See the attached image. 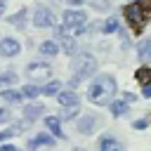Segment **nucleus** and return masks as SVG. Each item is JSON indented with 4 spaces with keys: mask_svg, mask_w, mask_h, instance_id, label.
<instances>
[{
    "mask_svg": "<svg viewBox=\"0 0 151 151\" xmlns=\"http://www.w3.org/2000/svg\"><path fill=\"white\" fill-rule=\"evenodd\" d=\"M113 94H116V80L111 76H99L87 90V99L94 104H109L113 101Z\"/></svg>",
    "mask_w": 151,
    "mask_h": 151,
    "instance_id": "f257e3e1",
    "label": "nucleus"
},
{
    "mask_svg": "<svg viewBox=\"0 0 151 151\" xmlns=\"http://www.w3.org/2000/svg\"><path fill=\"white\" fill-rule=\"evenodd\" d=\"M146 12H149V7L139 0V2H130V5H125V9H123V14H125V21L132 26V31L134 33H139L142 31V26H144V21H146Z\"/></svg>",
    "mask_w": 151,
    "mask_h": 151,
    "instance_id": "f03ea898",
    "label": "nucleus"
},
{
    "mask_svg": "<svg viewBox=\"0 0 151 151\" xmlns=\"http://www.w3.org/2000/svg\"><path fill=\"white\" fill-rule=\"evenodd\" d=\"M71 66H73V73L78 78H90V76L97 73V59L92 54H78L71 61Z\"/></svg>",
    "mask_w": 151,
    "mask_h": 151,
    "instance_id": "7ed1b4c3",
    "label": "nucleus"
},
{
    "mask_svg": "<svg viewBox=\"0 0 151 151\" xmlns=\"http://www.w3.org/2000/svg\"><path fill=\"white\" fill-rule=\"evenodd\" d=\"M33 26H38V28H50V26H54V12H52L50 7H45V5H38V7L33 9Z\"/></svg>",
    "mask_w": 151,
    "mask_h": 151,
    "instance_id": "20e7f679",
    "label": "nucleus"
},
{
    "mask_svg": "<svg viewBox=\"0 0 151 151\" xmlns=\"http://www.w3.org/2000/svg\"><path fill=\"white\" fill-rule=\"evenodd\" d=\"M26 73L31 80H50V64L47 61H31L26 66Z\"/></svg>",
    "mask_w": 151,
    "mask_h": 151,
    "instance_id": "39448f33",
    "label": "nucleus"
},
{
    "mask_svg": "<svg viewBox=\"0 0 151 151\" xmlns=\"http://www.w3.org/2000/svg\"><path fill=\"white\" fill-rule=\"evenodd\" d=\"M61 21H64L66 28H76V26L87 24V14H85L83 9H66V12L61 14Z\"/></svg>",
    "mask_w": 151,
    "mask_h": 151,
    "instance_id": "423d86ee",
    "label": "nucleus"
},
{
    "mask_svg": "<svg viewBox=\"0 0 151 151\" xmlns=\"http://www.w3.org/2000/svg\"><path fill=\"white\" fill-rule=\"evenodd\" d=\"M19 52H21L19 40H14V38H2L0 40V54L2 57H17Z\"/></svg>",
    "mask_w": 151,
    "mask_h": 151,
    "instance_id": "0eeeda50",
    "label": "nucleus"
},
{
    "mask_svg": "<svg viewBox=\"0 0 151 151\" xmlns=\"http://www.w3.org/2000/svg\"><path fill=\"white\" fill-rule=\"evenodd\" d=\"M57 35H59V40H61V50H64L66 54H73V52H76V40H73V35H66L64 28H57Z\"/></svg>",
    "mask_w": 151,
    "mask_h": 151,
    "instance_id": "6e6552de",
    "label": "nucleus"
},
{
    "mask_svg": "<svg viewBox=\"0 0 151 151\" xmlns=\"http://www.w3.org/2000/svg\"><path fill=\"white\" fill-rule=\"evenodd\" d=\"M57 99H59V104L61 106H78V94L73 92V90H64V92H57Z\"/></svg>",
    "mask_w": 151,
    "mask_h": 151,
    "instance_id": "1a4fd4ad",
    "label": "nucleus"
},
{
    "mask_svg": "<svg viewBox=\"0 0 151 151\" xmlns=\"http://www.w3.org/2000/svg\"><path fill=\"white\" fill-rule=\"evenodd\" d=\"M94 127H97V116H92V113H87V116H83L78 120V132H83V134L92 132Z\"/></svg>",
    "mask_w": 151,
    "mask_h": 151,
    "instance_id": "9d476101",
    "label": "nucleus"
},
{
    "mask_svg": "<svg viewBox=\"0 0 151 151\" xmlns=\"http://www.w3.org/2000/svg\"><path fill=\"white\" fill-rule=\"evenodd\" d=\"M42 111H45L42 104H28V106H24V118H26V123H33L38 116H42Z\"/></svg>",
    "mask_w": 151,
    "mask_h": 151,
    "instance_id": "9b49d317",
    "label": "nucleus"
},
{
    "mask_svg": "<svg viewBox=\"0 0 151 151\" xmlns=\"http://www.w3.org/2000/svg\"><path fill=\"white\" fill-rule=\"evenodd\" d=\"M99 149H101V151H125V146H123L118 139H113V137H104L101 144H99Z\"/></svg>",
    "mask_w": 151,
    "mask_h": 151,
    "instance_id": "f8f14e48",
    "label": "nucleus"
},
{
    "mask_svg": "<svg viewBox=\"0 0 151 151\" xmlns=\"http://www.w3.org/2000/svg\"><path fill=\"white\" fill-rule=\"evenodd\" d=\"M26 17H28V9H26V7H21L17 14H12V17H9V24H14L17 28H24V26H26Z\"/></svg>",
    "mask_w": 151,
    "mask_h": 151,
    "instance_id": "ddd939ff",
    "label": "nucleus"
},
{
    "mask_svg": "<svg viewBox=\"0 0 151 151\" xmlns=\"http://www.w3.org/2000/svg\"><path fill=\"white\" fill-rule=\"evenodd\" d=\"M45 125H47V130L52 132V137H64V132H61V125H59V118L50 116V118H45Z\"/></svg>",
    "mask_w": 151,
    "mask_h": 151,
    "instance_id": "4468645a",
    "label": "nucleus"
},
{
    "mask_svg": "<svg viewBox=\"0 0 151 151\" xmlns=\"http://www.w3.org/2000/svg\"><path fill=\"white\" fill-rule=\"evenodd\" d=\"M57 52H59L57 40H45V42L40 45V54H45V57H54Z\"/></svg>",
    "mask_w": 151,
    "mask_h": 151,
    "instance_id": "2eb2a0df",
    "label": "nucleus"
},
{
    "mask_svg": "<svg viewBox=\"0 0 151 151\" xmlns=\"http://www.w3.org/2000/svg\"><path fill=\"white\" fill-rule=\"evenodd\" d=\"M42 144H54V139H52L50 134H45V132H42V134H35V139H31V142H28V146H31V149H38V146H42Z\"/></svg>",
    "mask_w": 151,
    "mask_h": 151,
    "instance_id": "dca6fc26",
    "label": "nucleus"
},
{
    "mask_svg": "<svg viewBox=\"0 0 151 151\" xmlns=\"http://www.w3.org/2000/svg\"><path fill=\"white\" fill-rule=\"evenodd\" d=\"M87 5L97 12H109L111 9V0H87Z\"/></svg>",
    "mask_w": 151,
    "mask_h": 151,
    "instance_id": "f3484780",
    "label": "nucleus"
},
{
    "mask_svg": "<svg viewBox=\"0 0 151 151\" xmlns=\"http://www.w3.org/2000/svg\"><path fill=\"white\" fill-rule=\"evenodd\" d=\"M118 28H120V24H118V19H116V17L106 19V21L101 24V31H104V33H116Z\"/></svg>",
    "mask_w": 151,
    "mask_h": 151,
    "instance_id": "a211bd4d",
    "label": "nucleus"
},
{
    "mask_svg": "<svg viewBox=\"0 0 151 151\" xmlns=\"http://www.w3.org/2000/svg\"><path fill=\"white\" fill-rule=\"evenodd\" d=\"M111 111H113V116H123V113L127 111V101H125V99H116V101H111Z\"/></svg>",
    "mask_w": 151,
    "mask_h": 151,
    "instance_id": "6ab92c4d",
    "label": "nucleus"
},
{
    "mask_svg": "<svg viewBox=\"0 0 151 151\" xmlns=\"http://www.w3.org/2000/svg\"><path fill=\"white\" fill-rule=\"evenodd\" d=\"M134 78L139 80V85H144V83H149V80H151V68H149V66H142V68H137V73H134Z\"/></svg>",
    "mask_w": 151,
    "mask_h": 151,
    "instance_id": "aec40b11",
    "label": "nucleus"
},
{
    "mask_svg": "<svg viewBox=\"0 0 151 151\" xmlns=\"http://www.w3.org/2000/svg\"><path fill=\"white\" fill-rule=\"evenodd\" d=\"M137 52H139V57H142L144 61H149V59H151V40H142Z\"/></svg>",
    "mask_w": 151,
    "mask_h": 151,
    "instance_id": "412c9836",
    "label": "nucleus"
},
{
    "mask_svg": "<svg viewBox=\"0 0 151 151\" xmlns=\"http://www.w3.org/2000/svg\"><path fill=\"white\" fill-rule=\"evenodd\" d=\"M0 97H2V99H7V101H12V104L21 101V92H17V90H2V92H0Z\"/></svg>",
    "mask_w": 151,
    "mask_h": 151,
    "instance_id": "4be33fe9",
    "label": "nucleus"
},
{
    "mask_svg": "<svg viewBox=\"0 0 151 151\" xmlns=\"http://www.w3.org/2000/svg\"><path fill=\"white\" fill-rule=\"evenodd\" d=\"M38 94H40V87H35V85H26L21 90V97H28V99H35Z\"/></svg>",
    "mask_w": 151,
    "mask_h": 151,
    "instance_id": "5701e85b",
    "label": "nucleus"
},
{
    "mask_svg": "<svg viewBox=\"0 0 151 151\" xmlns=\"http://www.w3.org/2000/svg\"><path fill=\"white\" fill-rule=\"evenodd\" d=\"M40 92H45L47 97H50V94H57V92H59V80H50V83H47Z\"/></svg>",
    "mask_w": 151,
    "mask_h": 151,
    "instance_id": "b1692460",
    "label": "nucleus"
},
{
    "mask_svg": "<svg viewBox=\"0 0 151 151\" xmlns=\"http://www.w3.org/2000/svg\"><path fill=\"white\" fill-rule=\"evenodd\" d=\"M78 111H80V106H64V113H61V118H73V116H78Z\"/></svg>",
    "mask_w": 151,
    "mask_h": 151,
    "instance_id": "393cba45",
    "label": "nucleus"
},
{
    "mask_svg": "<svg viewBox=\"0 0 151 151\" xmlns=\"http://www.w3.org/2000/svg\"><path fill=\"white\" fill-rule=\"evenodd\" d=\"M14 80H17L14 73H2V76H0V87H2V85H12Z\"/></svg>",
    "mask_w": 151,
    "mask_h": 151,
    "instance_id": "a878e982",
    "label": "nucleus"
},
{
    "mask_svg": "<svg viewBox=\"0 0 151 151\" xmlns=\"http://www.w3.org/2000/svg\"><path fill=\"white\" fill-rule=\"evenodd\" d=\"M142 94H144V97H151V80L142 85Z\"/></svg>",
    "mask_w": 151,
    "mask_h": 151,
    "instance_id": "bb28decb",
    "label": "nucleus"
},
{
    "mask_svg": "<svg viewBox=\"0 0 151 151\" xmlns=\"http://www.w3.org/2000/svg\"><path fill=\"white\" fill-rule=\"evenodd\" d=\"M5 120H9V111L7 109H0V123H5Z\"/></svg>",
    "mask_w": 151,
    "mask_h": 151,
    "instance_id": "cd10ccee",
    "label": "nucleus"
},
{
    "mask_svg": "<svg viewBox=\"0 0 151 151\" xmlns=\"http://www.w3.org/2000/svg\"><path fill=\"white\" fill-rule=\"evenodd\" d=\"M146 125H149L146 120H134V130H144Z\"/></svg>",
    "mask_w": 151,
    "mask_h": 151,
    "instance_id": "c85d7f7f",
    "label": "nucleus"
},
{
    "mask_svg": "<svg viewBox=\"0 0 151 151\" xmlns=\"http://www.w3.org/2000/svg\"><path fill=\"white\" fill-rule=\"evenodd\" d=\"M0 151H21V149H17V146H9V144H5Z\"/></svg>",
    "mask_w": 151,
    "mask_h": 151,
    "instance_id": "c756f323",
    "label": "nucleus"
},
{
    "mask_svg": "<svg viewBox=\"0 0 151 151\" xmlns=\"http://www.w3.org/2000/svg\"><path fill=\"white\" fill-rule=\"evenodd\" d=\"M123 99H125V101H127V104H130V101H134V94H132V92H127V94H125V97H123Z\"/></svg>",
    "mask_w": 151,
    "mask_h": 151,
    "instance_id": "7c9ffc66",
    "label": "nucleus"
},
{
    "mask_svg": "<svg viewBox=\"0 0 151 151\" xmlns=\"http://www.w3.org/2000/svg\"><path fill=\"white\" fill-rule=\"evenodd\" d=\"M5 12V0H0V14Z\"/></svg>",
    "mask_w": 151,
    "mask_h": 151,
    "instance_id": "2f4dec72",
    "label": "nucleus"
},
{
    "mask_svg": "<svg viewBox=\"0 0 151 151\" xmlns=\"http://www.w3.org/2000/svg\"><path fill=\"white\" fill-rule=\"evenodd\" d=\"M83 0H68V5H80Z\"/></svg>",
    "mask_w": 151,
    "mask_h": 151,
    "instance_id": "473e14b6",
    "label": "nucleus"
}]
</instances>
